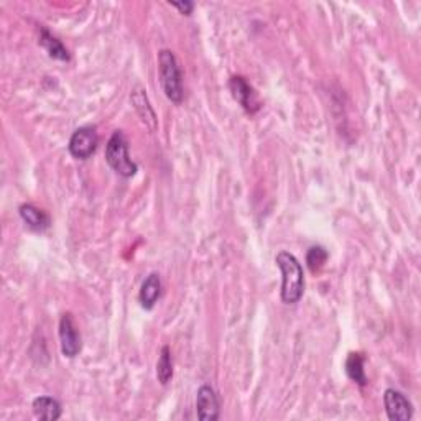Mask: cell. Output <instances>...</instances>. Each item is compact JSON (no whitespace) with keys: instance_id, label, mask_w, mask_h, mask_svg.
<instances>
[{"instance_id":"1","label":"cell","mask_w":421,"mask_h":421,"mask_svg":"<svg viewBox=\"0 0 421 421\" xmlns=\"http://www.w3.org/2000/svg\"><path fill=\"white\" fill-rule=\"evenodd\" d=\"M275 262L281 272V301L286 305L298 303L305 293L303 265L290 252H280Z\"/></svg>"},{"instance_id":"2","label":"cell","mask_w":421,"mask_h":421,"mask_svg":"<svg viewBox=\"0 0 421 421\" xmlns=\"http://www.w3.org/2000/svg\"><path fill=\"white\" fill-rule=\"evenodd\" d=\"M158 71H160L161 88H163L166 98L175 104L183 102V74H181L178 60L173 51L161 50L158 53Z\"/></svg>"},{"instance_id":"3","label":"cell","mask_w":421,"mask_h":421,"mask_svg":"<svg viewBox=\"0 0 421 421\" xmlns=\"http://www.w3.org/2000/svg\"><path fill=\"white\" fill-rule=\"evenodd\" d=\"M105 160L111 165V168L123 178H132L138 170L128 155V142L122 131H116L109 138L107 147H105Z\"/></svg>"},{"instance_id":"4","label":"cell","mask_w":421,"mask_h":421,"mask_svg":"<svg viewBox=\"0 0 421 421\" xmlns=\"http://www.w3.org/2000/svg\"><path fill=\"white\" fill-rule=\"evenodd\" d=\"M60 341H61V352L65 357L73 359L78 356L83 349V339L76 326L73 316L65 313L60 319Z\"/></svg>"},{"instance_id":"5","label":"cell","mask_w":421,"mask_h":421,"mask_svg":"<svg viewBox=\"0 0 421 421\" xmlns=\"http://www.w3.org/2000/svg\"><path fill=\"white\" fill-rule=\"evenodd\" d=\"M99 137L94 127H81L69 138V153L78 160H88L98 148Z\"/></svg>"},{"instance_id":"6","label":"cell","mask_w":421,"mask_h":421,"mask_svg":"<svg viewBox=\"0 0 421 421\" xmlns=\"http://www.w3.org/2000/svg\"><path fill=\"white\" fill-rule=\"evenodd\" d=\"M387 416L392 421H408L413 416V405L400 390L387 389L384 394Z\"/></svg>"},{"instance_id":"7","label":"cell","mask_w":421,"mask_h":421,"mask_svg":"<svg viewBox=\"0 0 421 421\" xmlns=\"http://www.w3.org/2000/svg\"><path fill=\"white\" fill-rule=\"evenodd\" d=\"M229 89H231L232 98L242 105V109L248 114H255L260 109V102H258L255 91L250 84L247 83L246 78L242 76H232L229 81Z\"/></svg>"},{"instance_id":"8","label":"cell","mask_w":421,"mask_h":421,"mask_svg":"<svg viewBox=\"0 0 421 421\" xmlns=\"http://www.w3.org/2000/svg\"><path fill=\"white\" fill-rule=\"evenodd\" d=\"M196 413L203 421H214L221 416V405L213 387L203 385L196 395Z\"/></svg>"},{"instance_id":"9","label":"cell","mask_w":421,"mask_h":421,"mask_svg":"<svg viewBox=\"0 0 421 421\" xmlns=\"http://www.w3.org/2000/svg\"><path fill=\"white\" fill-rule=\"evenodd\" d=\"M161 296V280L158 274H150L142 283L140 293H138V300H140L142 308L152 309L156 305V301Z\"/></svg>"},{"instance_id":"10","label":"cell","mask_w":421,"mask_h":421,"mask_svg":"<svg viewBox=\"0 0 421 421\" xmlns=\"http://www.w3.org/2000/svg\"><path fill=\"white\" fill-rule=\"evenodd\" d=\"M131 99H132L133 107H135V111L138 112V116L142 117L143 122H145V126L150 127V131H155L156 116H155V112H153L150 102H148L147 91L142 88H135L131 95Z\"/></svg>"},{"instance_id":"11","label":"cell","mask_w":421,"mask_h":421,"mask_svg":"<svg viewBox=\"0 0 421 421\" xmlns=\"http://www.w3.org/2000/svg\"><path fill=\"white\" fill-rule=\"evenodd\" d=\"M33 413L36 418L46 420V421H55L61 416V405L60 401L53 396H38L33 400Z\"/></svg>"},{"instance_id":"12","label":"cell","mask_w":421,"mask_h":421,"mask_svg":"<svg viewBox=\"0 0 421 421\" xmlns=\"http://www.w3.org/2000/svg\"><path fill=\"white\" fill-rule=\"evenodd\" d=\"M18 213H20L22 221L25 222L28 227L33 229V231L41 232L50 227V218H48L41 209L35 208L33 204H22Z\"/></svg>"},{"instance_id":"13","label":"cell","mask_w":421,"mask_h":421,"mask_svg":"<svg viewBox=\"0 0 421 421\" xmlns=\"http://www.w3.org/2000/svg\"><path fill=\"white\" fill-rule=\"evenodd\" d=\"M40 45L45 48L51 58L60 61H69V51L66 50V46L61 43V40L53 36L46 28H41L40 32Z\"/></svg>"},{"instance_id":"14","label":"cell","mask_w":421,"mask_h":421,"mask_svg":"<svg viewBox=\"0 0 421 421\" xmlns=\"http://www.w3.org/2000/svg\"><path fill=\"white\" fill-rule=\"evenodd\" d=\"M346 372L347 377L357 385H367V375L363 370V356L361 352H351L346 361Z\"/></svg>"},{"instance_id":"15","label":"cell","mask_w":421,"mask_h":421,"mask_svg":"<svg viewBox=\"0 0 421 421\" xmlns=\"http://www.w3.org/2000/svg\"><path fill=\"white\" fill-rule=\"evenodd\" d=\"M156 377L161 385L168 384L171 377H173V362H171V352L168 346L161 349L160 359H158V363H156Z\"/></svg>"},{"instance_id":"16","label":"cell","mask_w":421,"mask_h":421,"mask_svg":"<svg viewBox=\"0 0 421 421\" xmlns=\"http://www.w3.org/2000/svg\"><path fill=\"white\" fill-rule=\"evenodd\" d=\"M329 257L328 250L321 246H314L311 247L308 253H306V265H308V269L316 274V272H319L324 267V263H326Z\"/></svg>"},{"instance_id":"17","label":"cell","mask_w":421,"mask_h":421,"mask_svg":"<svg viewBox=\"0 0 421 421\" xmlns=\"http://www.w3.org/2000/svg\"><path fill=\"white\" fill-rule=\"evenodd\" d=\"M170 6L178 8L183 15H191V13H193V8H194V4L189 2V0H185V2H170Z\"/></svg>"}]
</instances>
